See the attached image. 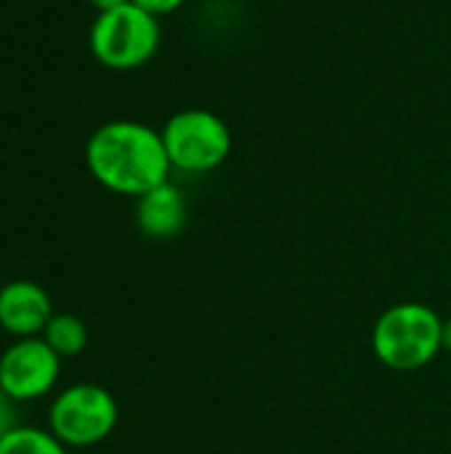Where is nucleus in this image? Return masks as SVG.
Here are the masks:
<instances>
[{
    "label": "nucleus",
    "mask_w": 451,
    "mask_h": 454,
    "mask_svg": "<svg viewBox=\"0 0 451 454\" xmlns=\"http://www.w3.org/2000/svg\"><path fill=\"white\" fill-rule=\"evenodd\" d=\"M0 454H66V447L51 431L16 426L0 442Z\"/></svg>",
    "instance_id": "nucleus-10"
},
{
    "label": "nucleus",
    "mask_w": 451,
    "mask_h": 454,
    "mask_svg": "<svg viewBox=\"0 0 451 454\" xmlns=\"http://www.w3.org/2000/svg\"><path fill=\"white\" fill-rule=\"evenodd\" d=\"M16 426H19V423H16V402L8 399V396L0 391V442H3Z\"/></svg>",
    "instance_id": "nucleus-12"
},
{
    "label": "nucleus",
    "mask_w": 451,
    "mask_h": 454,
    "mask_svg": "<svg viewBox=\"0 0 451 454\" xmlns=\"http://www.w3.org/2000/svg\"><path fill=\"white\" fill-rule=\"evenodd\" d=\"M130 3H136L138 8H144L146 13H152V16H167V13H175L178 8H183L189 0H130Z\"/></svg>",
    "instance_id": "nucleus-11"
},
{
    "label": "nucleus",
    "mask_w": 451,
    "mask_h": 454,
    "mask_svg": "<svg viewBox=\"0 0 451 454\" xmlns=\"http://www.w3.org/2000/svg\"><path fill=\"white\" fill-rule=\"evenodd\" d=\"M162 144L173 170L202 176L221 168L234 146L231 128L210 109H181L162 125Z\"/></svg>",
    "instance_id": "nucleus-4"
},
{
    "label": "nucleus",
    "mask_w": 451,
    "mask_h": 454,
    "mask_svg": "<svg viewBox=\"0 0 451 454\" xmlns=\"http://www.w3.org/2000/svg\"><path fill=\"white\" fill-rule=\"evenodd\" d=\"M98 13H104V11H112V8H120V5H125V3H130V0H88Z\"/></svg>",
    "instance_id": "nucleus-13"
},
{
    "label": "nucleus",
    "mask_w": 451,
    "mask_h": 454,
    "mask_svg": "<svg viewBox=\"0 0 451 454\" xmlns=\"http://www.w3.org/2000/svg\"><path fill=\"white\" fill-rule=\"evenodd\" d=\"M162 43L159 19L125 3L120 8L104 11L96 16L88 32V45L93 59L114 72H130L149 64Z\"/></svg>",
    "instance_id": "nucleus-3"
},
{
    "label": "nucleus",
    "mask_w": 451,
    "mask_h": 454,
    "mask_svg": "<svg viewBox=\"0 0 451 454\" xmlns=\"http://www.w3.org/2000/svg\"><path fill=\"white\" fill-rule=\"evenodd\" d=\"M218 3H229V0H218Z\"/></svg>",
    "instance_id": "nucleus-15"
},
{
    "label": "nucleus",
    "mask_w": 451,
    "mask_h": 454,
    "mask_svg": "<svg viewBox=\"0 0 451 454\" xmlns=\"http://www.w3.org/2000/svg\"><path fill=\"white\" fill-rule=\"evenodd\" d=\"M85 165L104 189L136 200L167 184L173 170L162 133L136 120L98 125L85 144Z\"/></svg>",
    "instance_id": "nucleus-1"
},
{
    "label": "nucleus",
    "mask_w": 451,
    "mask_h": 454,
    "mask_svg": "<svg viewBox=\"0 0 451 454\" xmlns=\"http://www.w3.org/2000/svg\"><path fill=\"white\" fill-rule=\"evenodd\" d=\"M53 317L51 295L29 282L16 279L0 287V327L13 338H40Z\"/></svg>",
    "instance_id": "nucleus-7"
},
{
    "label": "nucleus",
    "mask_w": 451,
    "mask_h": 454,
    "mask_svg": "<svg viewBox=\"0 0 451 454\" xmlns=\"http://www.w3.org/2000/svg\"><path fill=\"white\" fill-rule=\"evenodd\" d=\"M444 351H449L451 354V319L449 322H444Z\"/></svg>",
    "instance_id": "nucleus-14"
},
{
    "label": "nucleus",
    "mask_w": 451,
    "mask_h": 454,
    "mask_svg": "<svg viewBox=\"0 0 451 454\" xmlns=\"http://www.w3.org/2000/svg\"><path fill=\"white\" fill-rule=\"evenodd\" d=\"M375 356L396 372H417L444 351V322L425 303H396L372 330Z\"/></svg>",
    "instance_id": "nucleus-2"
},
{
    "label": "nucleus",
    "mask_w": 451,
    "mask_h": 454,
    "mask_svg": "<svg viewBox=\"0 0 451 454\" xmlns=\"http://www.w3.org/2000/svg\"><path fill=\"white\" fill-rule=\"evenodd\" d=\"M120 410L114 396L93 383H77L64 388L48 410V431L74 450H88L109 439L117 428Z\"/></svg>",
    "instance_id": "nucleus-5"
},
{
    "label": "nucleus",
    "mask_w": 451,
    "mask_h": 454,
    "mask_svg": "<svg viewBox=\"0 0 451 454\" xmlns=\"http://www.w3.org/2000/svg\"><path fill=\"white\" fill-rule=\"evenodd\" d=\"M61 359L64 356H77L88 346V327L80 317L74 314H53L51 322L45 325L40 335Z\"/></svg>",
    "instance_id": "nucleus-9"
},
{
    "label": "nucleus",
    "mask_w": 451,
    "mask_h": 454,
    "mask_svg": "<svg viewBox=\"0 0 451 454\" xmlns=\"http://www.w3.org/2000/svg\"><path fill=\"white\" fill-rule=\"evenodd\" d=\"M61 375V356L43 338H19L0 356V391L19 402L48 396Z\"/></svg>",
    "instance_id": "nucleus-6"
},
{
    "label": "nucleus",
    "mask_w": 451,
    "mask_h": 454,
    "mask_svg": "<svg viewBox=\"0 0 451 454\" xmlns=\"http://www.w3.org/2000/svg\"><path fill=\"white\" fill-rule=\"evenodd\" d=\"M136 223L149 239H170L186 223V200L170 181L136 200Z\"/></svg>",
    "instance_id": "nucleus-8"
}]
</instances>
